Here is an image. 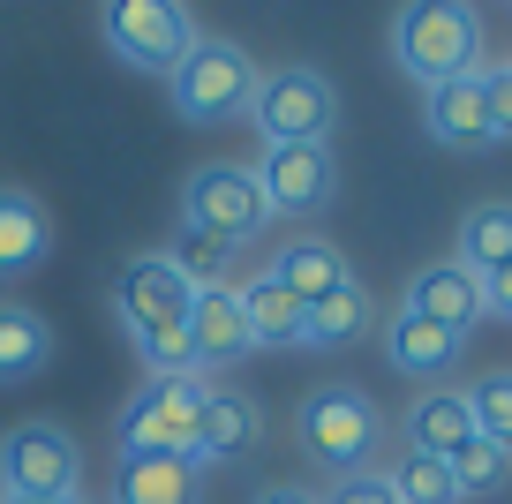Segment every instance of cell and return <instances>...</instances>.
<instances>
[{"mask_svg":"<svg viewBox=\"0 0 512 504\" xmlns=\"http://www.w3.org/2000/svg\"><path fill=\"white\" fill-rule=\"evenodd\" d=\"M324 504H400V497H392L384 474H347V482H332V497H324Z\"/></svg>","mask_w":512,"mask_h":504,"instance_id":"30","label":"cell"},{"mask_svg":"<svg viewBox=\"0 0 512 504\" xmlns=\"http://www.w3.org/2000/svg\"><path fill=\"white\" fill-rule=\"evenodd\" d=\"M76 474H83V452H76L68 429L16 422L8 437H0V489H8V497H38V504L76 497Z\"/></svg>","mask_w":512,"mask_h":504,"instance_id":"7","label":"cell"},{"mask_svg":"<svg viewBox=\"0 0 512 504\" xmlns=\"http://www.w3.org/2000/svg\"><path fill=\"white\" fill-rule=\"evenodd\" d=\"M264 219H272V211H264V189H256L249 166H196L189 189H181V226L226 241V249L264 234Z\"/></svg>","mask_w":512,"mask_h":504,"instance_id":"6","label":"cell"},{"mask_svg":"<svg viewBox=\"0 0 512 504\" xmlns=\"http://www.w3.org/2000/svg\"><path fill=\"white\" fill-rule=\"evenodd\" d=\"M384 482H392V497H400V504H460L452 467H445V459H422V452H407Z\"/></svg>","mask_w":512,"mask_h":504,"instance_id":"26","label":"cell"},{"mask_svg":"<svg viewBox=\"0 0 512 504\" xmlns=\"http://www.w3.org/2000/svg\"><path fill=\"white\" fill-rule=\"evenodd\" d=\"M181 339H189L196 369H219V362H234V354H249V324H241L234 286H219V294H196V301H189V324H181Z\"/></svg>","mask_w":512,"mask_h":504,"instance_id":"14","label":"cell"},{"mask_svg":"<svg viewBox=\"0 0 512 504\" xmlns=\"http://www.w3.org/2000/svg\"><path fill=\"white\" fill-rule=\"evenodd\" d=\"M53 249L46 234V211L31 204L23 189H0V279H23V271H38Z\"/></svg>","mask_w":512,"mask_h":504,"instance_id":"19","label":"cell"},{"mask_svg":"<svg viewBox=\"0 0 512 504\" xmlns=\"http://www.w3.org/2000/svg\"><path fill=\"white\" fill-rule=\"evenodd\" d=\"M467 437H482L475 429V407H467V392H422L415 407H407V452H422V459H452Z\"/></svg>","mask_w":512,"mask_h":504,"instance_id":"15","label":"cell"},{"mask_svg":"<svg viewBox=\"0 0 512 504\" xmlns=\"http://www.w3.org/2000/svg\"><path fill=\"white\" fill-rule=\"evenodd\" d=\"M196 437H204V377H151L121 407V459H196Z\"/></svg>","mask_w":512,"mask_h":504,"instance_id":"2","label":"cell"},{"mask_svg":"<svg viewBox=\"0 0 512 504\" xmlns=\"http://www.w3.org/2000/svg\"><path fill=\"white\" fill-rule=\"evenodd\" d=\"M249 121L264 128V151L272 143H324L339 121V91L317 68H272V76H256Z\"/></svg>","mask_w":512,"mask_h":504,"instance_id":"5","label":"cell"},{"mask_svg":"<svg viewBox=\"0 0 512 504\" xmlns=\"http://www.w3.org/2000/svg\"><path fill=\"white\" fill-rule=\"evenodd\" d=\"M460 271H475V279H490V271L512 264V204H475L460 219V256H452Z\"/></svg>","mask_w":512,"mask_h":504,"instance_id":"22","label":"cell"},{"mask_svg":"<svg viewBox=\"0 0 512 504\" xmlns=\"http://www.w3.org/2000/svg\"><path fill=\"white\" fill-rule=\"evenodd\" d=\"M234 301H241V324H249V347H302V301L272 271H256L249 286H234Z\"/></svg>","mask_w":512,"mask_h":504,"instance_id":"16","label":"cell"},{"mask_svg":"<svg viewBox=\"0 0 512 504\" xmlns=\"http://www.w3.org/2000/svg\"><path fill=\"white\" fill-rule=\"evenodd\" d=\"M8 504H38V497H8ZM53 504H83V497H53Z\"/></svg>","mask_w":512,"mask_h":504,"instance_id":"33","label":"cell"},{"mask_svg":"<svg viewBox=\"0 0 512 504\" xmlns=\"http://www.w3.org/2000/svg\"><path fill=\"white\" fill-rule=\"evenodd\" d=\"M196 482H204L196 459H121L113 504H196Z\"/></svg>","mask_w":512,"mask_h":504,"instance_id":"18","label":"cell"},{"mask_svg":"<svg viewBox=\"0 0 512 504\" xmlns=\"http://www.w3.org/2000/svg\"><path fill=\"white\" fill-rule=\"evenodd\" d=\"M467 407H475V429H482V437L512 452V369L475 377V384H467Z\"/></svg>","mask_w":512,"mask_h":504,"instance_id":"27","label":"cell"},{"mask_svg":"<svg viewBox=\"0 0 512 504\" xmlns=\"http://www.w3.org/2000/svg\"><path fill=\"white\" fill-rule=\"evenodd\" d=\"M294 437H302V452L317 459L324 474H362L369 459H377L384 444V422L377 407H369V392H354V384H324V392L302 399V414H294Z\"/></svg>","mask_w":512,"mask_h":504,"instance_id":"3","label":"cell"},{"mask_svg":"<svg viewBox=\"0 0 512 504\" xmlns=\"http://www.w3.org/2000/svg\"><path fill=\"white\" fill-rule=\"evenodd\" d=\"M369 331V294L362 286H339V294H324V301H309L302 309V339L309 347H347V339H362Z\"/></svg>","mask_w":512,"mask_h":504,"instance_id":"23","label":"cell"},{"mask_svg":"<svg viewBox=\"0 0 512 504\" xmlns=\"http://www.w3.org/2000/svg\"><path fill=\"white\" fill-rule=\"evenodd\" d=\"M106 38H113L121 61L174 76L181 53L196 46V23H189V8H174V0H113L106 8Z\"/></svg>","mask_w":512,"mask_h":504,"instance_id":"9","label":"cell"},{"mask_svg":"<svg viewBox=\"0 0 512 504\" xmlns=\"http://www.w3.org/2000/svg\"><path fill=\"white\" fill-rule=\"evenodd\" d=\"M166 264H174V279L189 286V294H219L226 271H234V249H226V241H211V234H189V226H181V241L166 249Z\"/></svg>","mask_w":512,"mask_h":504,"instance_id":"24","label":"cell"},{"mask_svg":"<svg viewBox=\"0 0 512 504\" xmlns=\"http://www.w3.org/2000/svg\"><path fill=\"white\" fill-rule=\"evenodd\" d=\"M482 309H490V316H512V264L482 279Z\"/></svg>","mask_w":512,"mask_h":504,"instance_id":"31","label":"cell"},{"mask_svg":"<svg viewBox=\"0 0 512 504\" xmlns=\"http://www.w3.org/2000/svg\"><path fill=\"white\" fill-rule=\"evenodd\" d=\"M445 467H452V489H460V497H497L505 474H512V452H505V444H490V437H467Z\"/></svg>","mask_w":512,"mask_h":504,"instance_id":"25","label":"cell"},{"mask_svg":"<svg viewBox=\"0 0 512 504\" xmlns=\"http://www.w3.org/2000/svg\"><path fill=\"white\" fill-rule=\"evenodd\" d=\"M264 444V414H256L249 392H226V384H204V437H196V459H249Z\"/></svg>","mask_w":512,"mask_h":504,"instance_id":"13","label":"cell"},{"mask_svg":"<svg viewBox=\"0 0 512 504\" xmlns=\"http://www.w3.org/2000/svg\"><path fill=\"white\" fill-rule=\"evenodd\" d=\"M384 354H392V369H407V377H445L452 362H460V331H437L422 324V316H392L384 324Z\"/></svg>","mask_w":512,"mask_h":504,"instance_id":"17","label":"cell"},{"mask_svg":"<svg viewBox=\"0 0 512 504\" xmlns=\"http://www.w3.org/2000/svg\"><path fill=\"white\" fill-rule=\"evenodd\" d=\"M392 53H400V68L422 83V91L460 83V76H475V68H482V16H475V8H460V0L400 8V23H392Z\"/></svg>","mask_w":512,"mask_h":504,"instance_id":"1","label":"cell"},{"mask_svg":"<svg viewBox=\"0 0 512 504\" xmlns=\"http://www.w3.org/2000/svg\"><path fill=\"white\" fill-rule=\"evenodd\" d=\"M430 136L445 143V151H490V98H482V68L475 76H460V83H437L430 91Z\"/></svg>","mask_w":512,"mask_h":504,"instance_id":"12","label":"cell"},{"mask_svg":"<svg viewBox=\"0 0 512 504\" xmlns=\"http://www.w3.org/2000/svg\"><path fill=\"white\" fill-rule=\"evenodd\" d=\"M249 504H324V497H309V489H279V482H272V489H256Z\"/></svg>","mask_w":512,"mask_h":504,"instance_id":"32","label":"cell"},{"mask_svg":"<svg viewBox=\"0 0 512 504\" xmlns=\"http://www.w3.org/2000/svg\"><path fill=\"white\" fill-rule=\"evenodd\" d=\"M482 98H490V136L512 143V61L482 68Z\"/></svg>","mask_w":512,"mask_h":504,"instance_id":"29","label":"cell"},{"mask_svg":"<svg viewBox=\"0 0 512 504\" xmlns=\"http://www.w3.org/2000/svg\"><path fill=\"white\" fill-rule=\"evenodd\" d=\"M407 316H422V324H437V331H475L482 316V279L475 271H460V264H430V271H415V279H407V301H400Z\"/></svg>","mask_w":512,"mask_h":504,"instance_id":"11","label":"cell"},{"mask_svg":"<svg viewBox=\"0 0 512 504\" xmlns=\"http://www.w3.org/2000/svg\"><path fill=\"white\" fill-rule=\"evenodd\" d=\"M189 286L174 279V264L166 256H136V264H121V279H113V316L128 324V339H159V331H181L189 324Z\"/></svg>","mask_w":512,"mask_h":504,"instance_id":"10","label":"cell"},{"mask_svg":"<svg viewBox=\"0 0 512 504\" xmlns=\"http://www.w3.org/2000/svg\"><path fill=\"white\" fill-rule=\"evenodd\" d=\"M272 279H279V286H287V294L309 309V301L339 294L354 271H347V256H339L332 241H287V249H279V264H272Z\"/></svg>","mask_w":512,"mask_h":504,"instance_id":"20","label":"cell"},{"mask_svg":"<svg viewBox=\"0 0 512 504\" xmlns=\"http://www.w3.org/2000/svg\"><path fill=\"white\" fill-rule=\"evenodd\" d=\"M249 174H256V189H264V211H272V219H309V211H324L332 189H339L332 143H272Z\"/></svg>","mask_w":512,"mask_h":504,"instance_id":"8","label":"cell"},{"mask_svg":"<svg viewBox=\"0 0 512 504\" xmlns=\"http://www.w3.org/2000/svg\"><path fill=\"white\" fill-rule=\"evenodd\" d=\"M53 354V331L38 309H23V301H0V384H23L38 377Z\"/></svg>","mask_w":512,"mask_h":504,"instance_id":"21","label":"cell"},{"mask_svg":"<svg viewBox=\"0 0 512 504\" xmlns=\"http://www.w3.org/2000/svg\"><path fill=\"white\" fill-rule=\"evenodd\" d=\"M256 98V61L234 38H196L174 68V106L189 121H241Z\"/></svg>","mask_w":512,"mask_h":504,"instance_id":"4","label":"cell"},{"mask_svg":"<svg viewBox=\"0 0 512 504\" xmlns=\"http://www.w3.org/2000/svg\"><path fill=\"white\" fill-rule=\"evenodd\" d=\"M136 354H144L151 377H196V354L181 331H159V339H136Z\"/></svg>","mask_w":512,"mask_h":504,"instance_id":"28","label":"cell"}]
</instances>
